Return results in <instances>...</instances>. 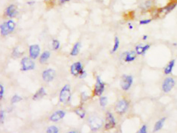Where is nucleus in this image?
<instances>
[{
  "label": "nucleus",
  "instance_id": "16",
  "mask_svg": "<svg viewBox=\"0 0 177 133\" xmlns=\"http://www.w3.org/2000/svg\"><path fill=\"white\" fill-rule=\"evenodd\" d=\"M166 120V118L164 117V118H163L160 119L154 125V131H157L161 130L163 128Z\"/></svg>",
  "mask_w": 177,
  "mask_h": 133
},
{
  "label": "nucleus",
  "instance_id": "34",
  "mask_svg": "<svg viewBox=\"0 0 177 133\" xmlns=\"http://www.w3.org/2000/svg\"><path fill=\"white\" fill-rule=\"evenodd\" d=\"M150 48V45L149 44H146V45L143 46V52H144V54H145V53Z\"/></svg>",
  "mask_w": 177,
  "mask_h": 133
},
{
  "label": "nucleus",
  "instance_id": "6",
  "mask_svg": "<svg viewBox=\"0 0 177 133\" xmlns=\"http://www.w3.org/2000/svg\"><path fill=\"white\" fill-rule=\"evenodd\" d=\"M89 124L92 131H96L102 127L103 121L98 117H92L89 119Z\"/></svg>",
  "mask_w": 177,
  "mask_h": 133
},
{
  "label": "nucleus",
  "instance_id": "22",
  "mask_svg": "<svg viewBox=\"0 0 177 133\" xmlns=\"http://www.w3.org/2000/svg\"><path fill=\"white\" fill-rule=\"evenodd\" d=\"M119 38L118 37H115V38H114V46H113V48H112V53H114L116 51H117L118 48H119Z\"/></svg>",
  "mask_w": 177,
  "mask_h": 133
},
{
  "label": "nucleus",
  "instance_id": "7",
  "mask_svg": "<svg viewBox=\"0 0 177 133\" xmlns=\"http://www.w3.org/2000/svg\"><path fill=\"white\" fill-rule=\"evenodd\" d=\"M105 84L101 81L100 77H97L96 83L94 88V95L96 96H101L105 91Z\"/></svg>",
  "mask_w": 177,
  "mask_h": 133
},
{
  "label": "nucleus",
  "instance_id": "5",
  "mask_svg": "<svg viewBox=\"0 0 177 133\" xmlns=\"http://www.w3.org/2000/svg\"><path fill=\"white\" fill-rule=\"evenodd\" d=\"M133 78L132 75H124L121 82V86L122 89L127 91L130 89L133 83Z\"/></svg>",
  "mask_w": 177,
  "mask_h": 133
},
{
  "label": "nucleus",
  "instance_id": "19",
  "mask_svg": "<svg viewBox=\"0 0 177 133\" xmlns=\"http://www.w3.org/2000/svg\"><path fill=\"white\" fill-rule=\"evenodd\" d=\"M1 35L3 36L7 35L8 34L11 33L10 30H9V27L8 26L7 22L3 23L1 25Z\"/></svg>",
  "mask_w": 177,
  "mask_h": 133
},
{
  "label": "nucleus",
  "instance_id": "21",
  "mask_svg": "<svg viewBox=\"0 0 177 133\" xmlns=\"http://www.w3.org/2000/svg\"><path fill=\"white\" fill-rule=\"evenodd\" d=\"M51 56V53L48 51L44 52L40 56V62L41 64L46 62Z\"/></svg>",
  "mask_w": 177,
  "mask_h": 133
},
{
  "label": "nucleus",
  "instance_id": "24",
  "mask_svg": "<svg viewBox=\"0 0 177 133\" xmlns=\"http://www.w3.org/2000/svg\"><path fill=\"white\" fill-rule=\"evenodd\" d=\"M59 131L58 128L55 126H51L47 128L46 132L48 133H57Z\"/></svg>",
  "mask_w": 177,
  "mask_h": 133
},
{
  "label": "nucleus",
  "instance_id": "9",
  "mask_svg": "<svg viewBox=\"0 0 177 133\" xmlns=\"http://www.w3.org/2000/svg\"><path fill=\"white\" fill-rule=\"evenodd\" d=\"M83 71L82 65L80 62H74L71 66V73L74 76H79Z\"/></svg>",
  "mask_w": 177,
  "mask_h": 133
},
{
  "label": "nucleus",
  "instance_id": "15",
  "mask_svg": "<svg viewBox=\"0 0 177 133\" xmlns=\"http://www.w3.org/2000/svg\"><path fill=\"white\" fill-rule=\"evenodd\" d=\"M46 94L45 89L43 88H41L38 89V91L33 96V99L34 100H40L43 97L45 96Z\"/></svg>",
  "mask_w": 177,
  "mask_h": 133
},
{
  "label": "nucleus",
  "instance_id": "27",
  "mask_svg": "<svg viewBox=\"0 0 177 133\" xmlns=\"http://www.w3.org/2000/svg\"><path fill=\"white\" fill-rule=\"evenodd\" d=\"M22 100V98L21 97L17 95H15L11 99V103L12 104H15V103L20 101Z\"/></svg>",
  "mask_w": 177,
  "mask_h": 133
},
{
  "label": "nucleus",
  "instance_id": "10",
  "mask_svg": "<svg viewBox=\"0 0 177 133\" xmlns=\"http://www.w3.org/2000/svg\"><path fill=\"white\" fill-rule=\"evenodd\" d=\"M55 71L52 69L45 70L42 73V78L45 82H50L54 79L55 77Z\"/></svg>",
  "mask_w": 177,
  "mask_h": 133
},
{
  "label": "nucleus",
  "instance_id": "28",
  "mask_svg": "<svg viewBox=\"0 0 177 133\" xmlns=\"http://www.w3.org/2000/svg\"><path fill=\"white\" fill-rule=\"evenodd\" d=\"M8 26L9 27V30L10 32H12L14 30L15 28V23L13 20H9L7 22Z\"/></svg>",
  "mask_w": 177,
  "mask_h": 133
},
{
  "label": "nucleus",
  "instance_id": "11",
  "mask_svg": "<svg viewBox=\"0 0 177 133\" xmlns=\"http://www.w3.org/2000/svg\"><path fill=\"white\" fill-rule=\"evenodd\" d=\"M29 53L30 58L32 59H35L40 54V46L37 44L32 45L29 48Z\"/></svg>",
  "mask_w": 177,
  "mask_h": 133
},
{
  "label": "nucleus",
  "instance_id": "18",
  "mask_svg": "<svg viewBox=\"0 0 177 133\" xmlns=\"http://www.w3.org/2000/svg\"><path fill=\"white\" fill-rule=\"evenodd\" d=\"M175 60L174 59H172L170 61V62H169L168 65L166 66V67L165 68L164 70V73L165 75H169L172 73V69H173L174 66H175Z\"/></svg>",
  "mask_w": 177,
  "mask_h": 133
},
{
  "label": "nucleus",
  "instance_id": "35",
  "mask_svg": "<svg viewBox=\"0 0 177 133\" xmlns=\"http://www.w3.org/2000/svg\"><path fill=\"white\" fill-rule=\"evenodd\" d=\"M86 76V72H85L84 70V71L81 73V75H79L80 78H84Z\"/></svg>",
  "mask_w": 177,
  "mask_h": 133
},
{
  "label": "nucleus",
  "instance_id": "17",
  "mask_svg": "<svg viewBox=\"0 0 177 133\" xmlns=\"http://www.w3.org/2000/svg\"><path fill=\"white\" fill-rule=\"evenodd\" d=\"M16 9L14 5H12L7 8L6 9V14L8 16L11 18L14 17L15 15H16Z\"/></svg>",
  "mask_w": 177,
  "mask_h": 133
},
{
  "label": "nucleus",
  "instance_id": "37",
  "mask_svg": "<svg viewBox=\"0 0 177 133\" xmlns=\"http://www.w3.org/2000/svg\"><path fill=\"white\" fill-rule=\"evenodd\" d=\"M129 29H133V26H132V24H129Z\"/></svg>",
  "mask_w": 177,
  "mask_h": 133
},
{
  "label": "nucleus",
  "instance_id": "36",
  "mask_svg": "<svg viewBox=\"0 0 177 133\" xmlns=\"http://www.w3.org/2000/svg\"><path fill=\"white\" fill-rule=\"evenodd\" d=\"M148 35H143V40H146L147 39H148Z\"/></svg>",
  "mask_w": 177,
  "mask_h": 133
},
{
  "label": "nucleus",
  "instance_id": "1",
  "mask_svg": "<svg viewBox=\"0 0 177 133\" xmlns=\"http://www.w3.org/2000/svg\"><path fill=\"white\" fill-rule=\"evenodd\" d=\"M71 97L70 86L66 84L62 88L59 94V100L62 103H67L70 100Z\"/></svg>",
  "mask_w": 177,
  "mask_h": 133
},
{
  "label": "nucleus",
  "instance_id": "33",
  "mask_svg": "<svg viewBox=\"0 0 177 133\" xmlns=\"http://www.w3.org/2000/svg\"><path fill=\"white\" fill-rule=\"evenodd\" d=\"M4 118H5V113H4V111H3V110H1V113H0V120H1V123H3L4 121Z\"/></svg>",
  "mask_w": 177,
  "mask_h": 133
},
{
  "label": "nucleus",
  "instance_id": "31",
  "mask_svg": "<svg viewBox=\"0 0 177 133\" xmlns=\"http://www.w3.org/2000/svg\"><path fill=\"white\" fill-rule=\"evenodd\" d=\"M147 132V126L146 125H143L141 127L139 131V133H146Z\"/></svg>",
  "mask_w": 177,
  "mask_h": 133
},
{
  "label": "nucleus",
  "instance_id": "23",
  "mask_svg": "<svg viewBox=\"0 0 177 133\" xmlns=\"http://www.w3.org/2000/svg\"><path fill=\"white\" fill-rule=\"evenodd\" d=\"M75 113L77 114L78 116H79L81 118H83L85 117V112L83 109L82 108H78V109L75 110Z\"/></svg>",
  "mask_w": 177,
  "mask_h": 133
},
{
  "label": "nucleus",
  "instance_id": "13",
  "mask_svg": "<svg viewBox=\"0 0 177 133\" xmlns=\"http://www.w3.org/2000/svg\"><path fill=\"white\" fill-rule=\"evenodd\" d=\"M177 3L175 2H172L167 5L166 6L165 8L160 9V13H163L165 14H167L172 11L175 8L177 5Z\"/></svg>",
  "mask_w": 177,
  "mask_h": 133
},
{
  "label": "nucleus",
  "instance_id": "26",
  "mask_svg": "<svg viewBox=\"0 0 177 133\" xmlns=\"http://www.w3.org/2000/svg\"><path fill=\"white\" fill-rule=\"evenodd\" d=\"M100 105L102 107H105L108 103V98L107 97H101L99 100Z\"/></svg>",
  "mask_w": 177,
  "mask_h": 133
},
{
  "label": "nucleus",
  "instance_id": "38",
  "mask_svg": "<svg viewBox=\"0 0 177 133\" xmlns=\"http://www.w3.org/2000/svg\"><path fill=\"white\" fill-rule=\"evenodd\" d=\"M62 2H65V1H70V0H61Z\"/></svg>",
  "mask_w": 177,
  "mask_h": 133
},
{
  "label": "nucleus",
  "instance_id": "8",
  "mask_svg": "<svg viewBox=\"0 0 177 133\" xmlns=\"http://www.w3.org/2000/svg\"><path fill=\"white\" fill-rule=\"evenodd\" d=\"M115 119L114 118L113 115L110 112H108L106 115L105 123V129L106 130L112 129L115 126Z\"/></svg>",
  "mask_w": 177,
  "mask_h": 133
},
{
  "label": "nucleus",
  "instance_id": "4",
  "mask_svg": "<svg viewBox=\"0 0 177 133\" xmlns=\"http://www.w3.org/2000/svg\"><path fill=\"white\" fill-rule=\"evenodd\" d=\"M175 81L172 77H167L165 79L162 84V90L164 93H167L172 91L175 85Z\"/></svg>",
  "mask_w": 177,
  "mask_h": 133
},
{
  "label": "nucleus",
  "instance_id": "14",
  "mask_svg": "<svg viewBox=\"0 0 177 133\" xmlns=\"http://www.w3.org/2000/svg\"><path fill=\"white\" fill-rule=\"evenodd\" d=\"M137 53L135 51L129 52L126 53L124 60L125 62H129L135 60L137 57Z\"/></svg>",
  "mask_w": 177,
  "mask_h": 133
},
{
  "label": "nucleus",
  "instance_id": "29",
  "mask_svg": "<svg viewBox=\"0 0 177 133\" xmlns=\"http://www.w3.org/2000/svg\"><path fill=\"white\" fill-rule=\"evenodd\" d=\"M52 48L56 51L58 50L60 48V43L57 40H54L52 41Z\"/></svg>",
  "mask_w": 177,
  "mask_h": 133
},
{
  "label": "nucleus",
  "instance_id": "3",
  "mask_svg": "<svg viewBox=\"0 0 177 133\" xmlns=\"http://www.w3.org/2000/svg\"><path fill=\"white\" fill-rule=\"evenodd\" d=\"M32 59L29 57H24L21 61L22 69V71H27L34 69L35 68V62L32 60Z\"/></svg>",
  "mask_w": 177,
  "mask_h": 133
},
{
  "label": "nucleus",
  "instance_id": "30",
  "mask_svg": "<svg viewBox=\"0 0 177 133\" xmlns=\"http://www.w3.org/2000/svg\"><path fill=\"white\" fill-rule=\"evenodd\" d=\"M152 20L151 19H145V20H142L140 21L139 24L141 25H147L149 24L150 22H151Z\"/></svg>",
  "mask_w": 177,
  "mask_h": 133
},
{
  "label": "nucleus",
  "instance_id": "25",
  "mask_svg": "<svg viewBox=\"0 0 177 133\" xmlns=\"http://www.w3.org/2000/svg\"><path fill=\"white\" fill-rule=\"evenodd\" d=\"M135 52L137 55H143L144 54L143 52V46L141 45H137L135 48Z\"/></svg>",
  "mask_w": 177,
  "mask_h": 133
},
{
  "label": "nucleus",
  "instance_id": "2",
  "mask_svg": "<svg viewBox=\"0 0 177 133\" xmlns=\"http://www.w3.org/2000/svg\"><path fill=\"white\" fill-rule=\"evenodd\" d=\"M129 103L127 100L125 99H121L118 101L115 107V111L119 115L124 114L128 110Z\"/></svg>",
  "mask_w": 177,
  "mask_h": 133
},
{
  "label": "nucleus",
  "instance_id": "20",
  "mask_svg": "<svg viewBox=\"0 0 177 133\" xmlns=\"http://www.w3.org/2000/svg\"><path fill=\"white\" fill-rule=\"evenodd\" d=\"M80 48H81V44L79 42H77L74 44V46L73 48L72 51L71 52L70 55L72 56H75L78 55V54L80 52Z\"/></svg>",
  "mask_w": 177,
  "mask_h": 133
},
{
  "label": "nucleus",
  "instance_id": "32",
  "mask_svg": "<svg viewBox=\"0 0 177 133\" xmlns=\"http://www.w3.org/2000/svg\"><path fill=\"white\" fill-rule=\"evenodd\" d=\"M0 88H1V91H0V99L1 100L2 99L3 97L4 94V88L3 86L2 85V84H1L0 85Z\"/></svg>",
  "mask_w": 177,
  "mask_h": 133
},
{
  "label": "nucleus",
  "instance_id": "12",
  "mask_svg": "<svg viewBox=\"0 0 177 133\" xmlns=\"http://www.w3.org/2000/svg\"><path fill=\"white\" fill-rule=\"evenodd\" d=\"M65 112L62 110H58L52 113L49 118V120L52 122H58L62 120L65 116Z\"/></svg>",
  "mask_w": 177,
  "mask_h": 133
}]
</instances>
